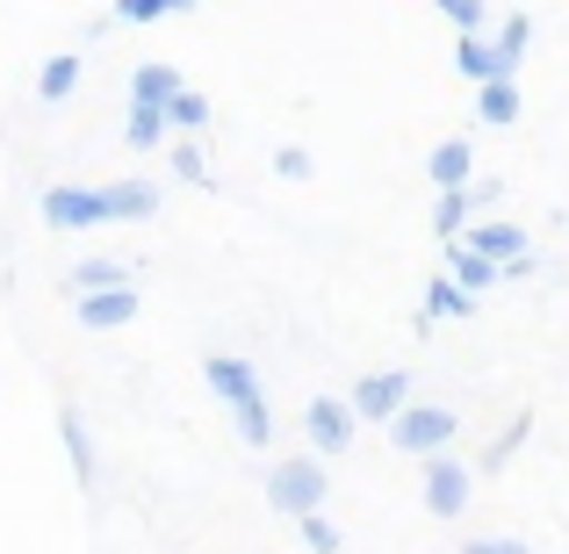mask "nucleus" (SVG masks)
<instances>
[{
  "mask_svg": "<svg viewBox=\"0 0 569 554\" xmlns=\"http://www.w3.org/2000/svg\"><path fill=\"white\" fill-rule=\"evenodd\" d=\"M202 382L217 389V403L231 411L238 440L246 446H267L274 440V417H267V396H260V374H252V361H238V353H209L202 361Z\"/></svg>",
  "mask_w": 569,
  "mask_h": 554,
  "instance_id": "f257e3e1",
  "label": "nucleus"
},
{
  "mask_svg": "<svg viewBox=\"0 0 569 554\" xmlns=\"http://www.w3.org/2000/svg\"><path fill=\"white\" fill-rule=\"evenodd\" d=\"M455 440H461V411L455 403H403L397 417H389V446L397 454H418V461H440V454H455Z\"/></svg>",
  "mask_w": 569,
  "mask_h": 554,
  "instance_id": "f03ea898",
  "label": "nucleus"
},
{
  "mask_svg": "<svg viewBox=\"0 0 569 554\" xmlns=\"http://www.w3.org/2000/svg\"><path fill=\"white\" fill-rule=\"evenodd\" d=\"M325 490H332V475H325L318 454H281L274 469H267V504L289 518H310L325 504Z\"/></svg>",
  "mask_w": 569,
  "mask_h": 554,
  "instance_id": "7ed1b4c3",
  "label": "nucleus"
},
{
  "mask_svg": "<svg viewBox=\"0 0 569 554\" xmlns=\"http://www.w3.org/2000/svg\"><path fill=\"white\" fill-rule=\"evenodd\" d=\"M403 403H411V374H403V367H376V374L353 382L347 411H353V425H389Z\"/></svg>",
  "mask_w": 569,
  "mask_h": 554,
  "instance_id": "20e7f679",
  "label": "nucleus"
},
{
  "mask_svg": "<svg viewBox=\"0 0 569 554\" xmlns=\"http://www.w3.org/2000/svg\"><path fill=\"white\" fill-rule=\"evenodd\" d=\"M469 490H476V469L461 454L426 461V512L432 518H461V512H469Z\"/></svg>",
  "mask_w": 569,
  "mask_h": 554,
  "instance_id": "39448f33",
  "label": "nucleus"
},
{
  "mask_svg": "<svg viewBox=\"0 0 569 554\" xmlns=\"http://www.w3.org/2000/svg\"><path fill=\"white\" fill-rule=\"evenodd\" d=\"M303 432H310V454L332 461V454H347V446H353V432H361V425H353V411L339 396H310L303 403Z\"/></svg>",
  "mask_w": 569,
  "mask_h": 554,
  "instance_id": "423d86ee",
  "label": "nucleus"
},
{
  "mask_svg": "<svg viewBox=\"0 0 569 554\" xmlns=\"http://www.w3.org/2000/svg\"><path fill=\"white\" fill-rule=\"evenodd\" d=\"M455 245H469L476 260H490V266H498V274H505V266H512V260H527V252H533V245H527V231H519L512 216H490V223H469V231H461Z\"/></svg>",
  "mask_w": 569,
  "mask_h": 554,
  "instance_id": "0eeeda50",
  "label": "nucleus"
},
{
  "mask_svg": "<svg viewBox=\"0 0 569 554\" xmlns=\"http://www.w3.org/2000/svg\"><path fill=\"white\" fill-rule=\"evenodd\" d=\"M483 51H490V80H512L519 87V66H527V51H533V14L512 8L498 22V37H483Z\"/></svg>",
  "mask_w": 569,
  "mask_h": 554,
  "instance_id": "6e6552de",
  "label": "nucleus"
},
{
  "mask_svg": "<svg viewBox=\"0 0 569 554\" xmlns=\"http://www.w3.org/2000/svg\"><path fill=\"white\" fill-rule=\"evenodd\" d=\"M43 223L51 231H94V223H109V209H101V188H43Z\"/></svg>",
  "mask_w": 569,
  "mask_h": 554,
  "instance_id": "1a4fd4ad",
  "label": "nucleus"
},
{
  "mask_svg": "<svg viewBox=\"0 0 569 554\" xmlns=\"http://www.w3.org/2000/svg\"><path fill=\"white\" fill-rule=\"evenodd\" d=\"M66 289H72V303L80 295H109V289H138V266L130 260H80L66 274Z\"/></svg>",
  "mask_w": 569,
  "mask_h": 554,
  "instance_id": "9d476101",
  "label": "nucleus"
},
{
  "mask_svg": "<svg viewBox=\"0 0 569 554\" xmlns=\"http://www.w3.org/2000/svg\"><path fill=\"white\" fill-rule=\"evenodd\" d=\"M426 173H432V188H440V194H455V188L476 181V152L461 138H447V144H432V152H426Z\"/></svg>",
  "mask_w": 569,
  "mask_h": 554,
  "instance_id": "9b49d317",
  "label": "nucleus"
},
{
  "mask_svg": "<svg viewBox=\"0 0 569 554\" xmlns=\"http://www.w3.org/2000/svg\"><path fill=\"white\" fill-rule=\"evenodd\" d=\"M173 94H181V72L159 66V58H144V66L130 72V109H159V115H167Z\"/></svg>",
  "mask_w": 569,
  "mask_h": 554,
  "instance_id": "f8f14e48",
  "label": "nucleus"
},
{
  "mask_svg": "<svg viewBox=\"0 0 569 554\" xmlns=\"http://www.w3.org/2000/svg\"><path fill=\"white\" fill-rule=\"evenodd\" d=\"M80 324L87 332H116V324H130L138 318V289H109V295H80Z\"/></svg>",
  "mask_w": 569,
  "mask_h": 554,
  "instance_id": "ddd939ff",
  "label": "nucleus"
},
{
  "mask_svg": "<svg viewBox=\"0 0 569 554\" xmlns=\"http://www.w3.org/2000/svg\"><path fill=\"white\" fill-rule=\"evenodd\" d=\"M101 209H109V223H144L159 209V188L152 181H109L101 188Z\"/></svg>",
  "mask_w": 569,
  "mask_h": 554,
  "instance_id": "4468645a",
  "label": "nucleus"
},
{
  "mask_svg": "<svg viewBox=\"0 0 569 554\" xmlns=\"http://www.w3.org/2000/svg\"><path fill=\"white\" fill-rule=\"evenodd\" d=\"M58 440H66V461H72V475H80V483H94V432H87V417L72 411H58Z\"/></svg>",
  "mask_w": 569,
  "mask_h": 554,
  "instance_id": "2eb2a0df",
  "label": "nucleus"
},
{
  "mask_svg": "<svg viewBox=\"0 0 569 554\" xmlns=\"http://www.w3.org/2000/svg\"><path fill=\"white\" fill-rule=\"evenodd\" d=\"M469 310H476V303L455 289V281H447V274H432V281H426V303H418V332H432L440 318H469Z\"/></svg>",
  "mask_w": 569,
  "mask_h": 554,
  "instance_id": "dca6fc26",
  "label": "nucleus"
},
{
  "mask_svg": "<svg viewBox=\"0 0 569 554\" xmlns=\"http://www.w3.org/2000/svg\"><path fill=\"white\" fill-rule=\"evenodd\" d=\"M476 123H490V130H512V123H519V87H512V80H490V87H476Z\"/></svg>",
  "mask_w": 569,
  "mask_h": 554,
  "instance_id": "f3484780",
  "label": "nucleus"
},
{
  "mask_svg": "<svg viewBox=\"0 0 569 554\" xmlns=\"http://www.w3.org/2000/svg\"><path fill=\"white\" fill-rule=\"evenodd\" d=\"M447 266H455V274H447V281H455V289L461 295H469V303H476V295H483V289H498V266H490V260H476V252L469 245H455V260H447Z\"/></svg>",
  "mask_w": 569,
  "mask_h": 554,
  "instance_id": "a211bd4d",
  "label": "nucleus"
},
{
  "mask_svg": "<svg viewBox=\"0 0 569 554\" xmlns=\"http://www.w3.org/2000/svg\"><path fill=\"white\" fill-rule=\"evenodd\" d=\"M72 87H80V58H72V51H58V58H43V72H37V94H43V101H51V109H58V101H66V94H72Z\"/></svg>",
  "mask_w": 569,
  "mask_h": 554,
  "instance_id": "6ab92c4d",
  "label": "nucleus"
},
{
  "mask_svg": "<svg viewBox=\"0 0 569 554\" xmlns=\"http://www.w3.org/2000/svg\"><path fill=\"white\" fill-rule=\"evenodd\" d=\"M476 223V202H469V188H455V194H440V202H432V231L447 238V245H455L461 231H469Z\"/></svg>",
  "mask_w": 569,
  "mask_h": 554,
  "instance_id": "aec40b11",
  "label": "nucleus"
},
{
  "mask_svg": "<svg viewBox=\"0 0 569 554\" xmlns=\"http://www.w3.org/2000/svg\"><path fill=\"white\" fill-rule=\"evenodd\" d=\"M527 432H533V411H519V417H512V425H505V432H498V440H490V446H483V461H476V469H483V475H498V469H505V461H512V454H519V446H527Z\"/></svg>",
  "mask_w": 569,
  "mask_h": 554,
  "instance_id": "412c9836",
  "label": "nucleus"
},
{
  "mask_svg": "<svg viewBox=\"0 0 569 554\" xmlns=\"http://www.w3.org/2000/svg\"><path fill=\"white\" fill-rule=\"evenodd\" d=\"M123 144L159 152V144H167V115H159V109H123Z\"/></svg>",
  "mask_w": 569,
  "mask_h": 554,
  "instance_id": "4be33fe9",
  "label": "nucleus"
},
{
  "mask_svg": "<svg viewBox=\"0 0 569 554\" xmlns=\"http://www.w3.org/2000/svg\"><path fill=\"white\" fill-rule=\"evenodd\" d=\"M109 14H116V22H138V29H144V22H173V14H188V0H116Z\"/></svg>",
  "mask_w": 569,
  "mask_h": 554,
  "instance_id": "5701e85b",
  "label": "nucleus"
},
{
  "mask_svg": "<svg viewBox=\"0 0 569 554\" xmlns=\"http://www.w3.org/2000/svg\"><path fill=\"white\" fill-rule=\"evenodd\" d=\"M202 123H209V94H188V87H181V94L167 101V130H181V138H194Z\"/></svg>",
  "mask_w": 569,
  "mask_h": 554,
  "instance_id": "b1692460",
  "label": "nucleus"
},
{
  "mask_svg": "<svg viewBox=\"0 0 569 554\" xmlns=\"http://www.w3.org/2000/svg\"><path fill=\"white\" fill-rule=\"evenodd\" d=\"M455 72H461V80H476V87H490V51H483V37H455Z\"/></svg>",
  "mask_w": 569,
  "mask_h": 554,
  "instance_id": "393cba45",
  "label": "nucleus"
},
{
  "mask_svg": "<svg viewBox=\"0 0 569 554\" xmlns=\"http://www.w3.org/2000/svg\"><path fill=\"white\" fill-rule=\"evenodd\" d=\"M173 181H188V188H209V159H202V144L181 138L173 144Z\"/></svg>",
  "mask_w": 569,
  "mask_h": 554,
  "instance_id": "a878e982",
  "label": "nucleus"
},
{
  "mask_svg": "<svg viewBox=\"0 0 569 554\" xmlns=\"http://www.w3.org/2000/svg\"><path fill=\"white\" fill-rule=\"evenodd\" d=\"M296 533H303V547L310 554H339V526L325 512H310V518H296Z\"/></svg>",
  "mask_w": 569,
  "mask_h": 554,
  "instance_id": "bb28decb",
  "label": "nucleus"
},
{
  "mask_svg": "<svg viewBox=\"0 0 569 554\" xmlns=\"http://www.w3.org/2000/svg\"><path fill=\"white\" fill-rule=\"evenodd\" d=\"M440 22L461 29V37H476V29H483V0H440Z\"/></svg>",
  "mask_w": 569,
  "mask_h": 554,
  "instance_id": "cd10ccee",
  "label": "nucleus"
},
{
  "mask_svg": "<svg viewBox=\"0 0 569 554\" xmlns=\"http://www.w3.org/2000/svg\"><path fill=\"white\" fill-rule=\"evenodd\" d=\"M274 173H281V181H310V173H318V159H310L303 144H281V152H274Z\"/></svg>",
  "mask_w": 569,
  "mask_h": 554,
  "instance_id": "c85d7f7f",
  "label": "nucleus"
},
{
  "mask_svg": "<svg viewBox=\"0 0 569 554\" xmlns=\"http://www.w3.org/2000/svg\"><path fill=\"white\" fill-rule=\"evenodd\" d=\"M461 554H533V547L512 533H476V541H461Z\"/></svg>",
  "mask_w": 569,
  "mask_h": 554,
  "instance_id": "c756f323",
  "label": "nucleus"
},
{
  "mask_svg": "<svg viewBox=\"0 0 569 554\" xmlns=\"http://www.w3.org/2000/svg\"><path fill=\"white\" fill-rule=\"evenodd\" d=\"M498 194H505V181H469V202H476V209H490Z\"/></svg>",
  "mask_w": 569,
  "mask_h": 554,
  "instance_id": "7c9ffc66",
  "label": "nucleus"
}]
</instances>
